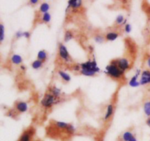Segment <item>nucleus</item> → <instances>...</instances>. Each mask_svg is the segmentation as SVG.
<instances>
[{"label":"nucleus","instance_id":"f3484780","mask_svg":"<svg viewBox=\"0 0 150 141\" xmlns=\"http://www.w3.org/2000/svg\"><path fill=\"white\" fill-rule=\"evenodd\" d=\"M144 111L145 114L150 118V101H147L144 105Z\"/></svg>","mask_w":150,"mask_h":141},{"label":"nucleus","instance_id":"4468645a","mask_svg":"<svg viewBox=\"0 0 150 141\" xmlns=\"http://www.w3.org/2000/svg\"><path fill=\"white\" fill-rule=\"evenodd\" d=\"M58 73H59V75H60V77H61L64 80V81L69 82L70 80H71V78H70V76L67 73H64V72H63V71H61V70H59V71L58 72Z\"/></svg>","mask_w":150,"mask_h":141},{"label":"nucleus","instance_id":"423d86ee","mask_svg":"<svg viewBox=\"0 0 150 141\" xmlns=\"http://www.w3.org/2000/svg\"><path fill=\"white\" fill-rule=\"evenodd\" d=\"M59 56L63 60L66 61H70V56H69V53L67 51V48H66L65 45H62V44H60L59 48Z\"/></svg>","mask_w":150,"mask_h":141},{"label":"nucleus","instance_id":"6ab92c4d","mask_svg":"<svg viewBox=\"0 0 150 141\" xmlns=\"http://www.w3.org/2000/svg\"><path fill=\"white\" fill-rule=\"evenodd\" d=\"M55 125L57 126L58 128L66 130L67 127H68L69 124H67V123H64V122H61V121H57V122L55 123Z\"/></svg>","mask_w":150,"mask_h":141},{"label":"nucleus","instance_id":"c85d7f7f","mask_svg":"<svg viewBox=\"0 0 150 141\" xmlns=\"http://www.w3.org/2000/svg\"><path fill=\"white\" fill-rule=\"evenodd\" d=\"M25 37L26 38H29V36H30V34H29V32H22V37Z\"/></svg>","mask_w":150,"mask_h":141},{"label":"nucleus","instance_id":"a211bd4d","mask_svg":"<svg viewBox=\"0 0 150 141\" xmlns=\"http://www.w3.org/2000/svg\"><path fill=\"white\" fill-rule=\"evenodd\" d=\"M42 66V61H40V60H38V59L34 61L32 64V68L35 69V70H38V69L40 68Z\"/></svg>","mask_w":150,"mask_h":141},{"label":"nucleus","instance_id":"6e6552de","mask_svg":"<svg viewBox=\"0 0 150 141\" xmlns=\"http://www.w3.org/2000/svg\"><path fill=\"white\" fill-rule=\"evenodd\" d=\"M15 107H16V109L20 113L26 112L28 109V105L25 102H17Z\"/></svg>","mask_w":150,"mask_h":141},{"label":"nucleus","instance_id":"393cba45","mask_svg":"<svg viewBox=\"0 0 150 141\" xmlns=\"http://www.w3.org/2000/svg\"><path fill=\"white\" fill-rule=\"evenodd\" d=\"M123 20H124V17L122 15H120V16H117V19H116V23H118V24H121L123 22Z\"/></svg>","mask_w":150,"mask_h":141},{"label":"nucleus","instance_id":"2f4dec72","mask_svg":"<svg viewBox=\"0 0 150 141\" xmlns=\"http://www.w3.org/2000/svg\"><path fill=\"white\" fill-rule=\"evenodd\" d=\"M147 65H148V67L150 68V56H149L147 58Z\"/></svg>","mask_w":150,"mask_h":141},{"label":"nucleus","instance_id":"7c9ffc66","mask_svg":"<svg viewBox=\"0 0 150 141\" xmlns=\"http://www.w3.org/2000/svg\"><path fill=\"white\" fill-rule=\"evenodd\" d=\"M146 13L149 15V16L150 17V4H149V5L146 7Z\"/></svg>","mask_w":150,"mask_h":141},{"label":"nucleus","instance_id":"ddd939ff","mask_svg":"<svg viewBox=\"0 0 150 141\" xmlns=\"http://www.w3.org/2000/svg\"><path fill=\"white\" fill-rule=\"evenodd\" d=\"M119 37V34L116 32H109L105 35V39L108 41H114Z\"/></svg>","mask_w":150,"mask_h":141},{"label":"nucleus","instance_id":"f257e3e1","mask_svg":"<svg viewBox=\"0 0 150 141\" xmlns=\"http://www.w3.org/2000/svg\"><path fill=\"white\" fill-rule=\"evenodd\" d=\"M81 73L86 76H92L96 73L100 71V69L97 67V64L95 61H87L84 64H81Z\"/></svg>","mask_w":150,"mask_h":141},{"label":"nucleus","instance_id":"f8f14e48","mask_svg":"<svg viewBox=\"0 0 150 141\" xmlns=\"http://www.w3.org/2000/svg\"><path fill=\"white\" fill-rule=\"evenodd\" d=\"M133 137H134V135H133L131 132L127 131L123 133L122 136V141H129L131 140Z\"/></svg>","mask_w":150,"mask_h":141},{"label":"nucleus","instance_id":"473e14b6","mask_svg":"<svg viewBox=\"0 0 150 141\" xmlns=\"http://www.w3.org/2000/svg\"><path fill=\"white\" fill-rule=\"evenodd\" d=\"M146 124H147V125L150 127V118H149L147 120H146Z\"/></svg>","mask_w":150,"mask_h":141},{"label":"nucleus","instance_id":"4be33fe9","mask_svg":"<svg viewBox=\"0 0 150 141\" xmlns=\"http://www.w3.org/2000/svg\"><path fill=\"white\" fill-rule=\"evenodd\" d=\"M51 15L49 14L48 13H44L43 16H42V20L43 22H45V23H48V22H50V20H51Z\"/></svg>","mask_w":150,"mask_h":141},{"label":"nucleus","instance_id":"bb28decb","mask_svg":"<svg viewBox=\"0 0 150 141\" xmlns=\"http://www.w3.org/2000/svg\"><path fill=\"white\" fill-rule=\"evenodd\" d=\"M125 31L127 32H130V31H131V26H130V24H126Z\"/></svg>","mask_w":150,"mask_h":141},{"label":"nucleus","instance_id":"dca6fc26","mask_svg":"<svg viewBox=\"0 0 150 141\" xmlns=\"http://www.w3.org/2000/svg\"><path fill=\"white\" fill-rule=\"evenodd\" d=\"M50 9V5L46 2L42 3L40 5V11L42 12V13H48V11Z\"/></svg>","mask_w":150,"mask_h":141},{"label":"nucleus","instance_id":"aec40b11","mask_svg":"<svg viewBox=\"0 0 150 141\" xmlns=\"http://www.w3.org/2000/svg\"><path fill=\"white\" fill-rule=\"evenodd\" d=\"M137 76L138 75H136V76L133 77V78L130 80V83H129L130 86H133V87H136V86H139L140 85V82L137 81Z\"/></svg>","mask_w":150,"mask_h":141},{"label":"nucleus","instance_id":"7ed1b4c3","mask_svg":"<svg viewBox=\"0 0 150 141\" xmlns=\"http://www.w3.org/2000/svg\"><path fill=\"white\" fill-rule=\"evenodd\" d=\"M56 97L51 94H48L45 95V97L41 101V103H42V106L45 107V108H50V107L52 106V105H54Z\"/></svg>","mask_w":150,"mask_h":141},{"label":"nucleus","instance_id":"2eb2a0df","mask_svg":"<svg viewBox=\"0 0 150 141\" xmlns=\"http://www.w3.org/2000/svg\"><path fill=\"white\" fill-rule=\"evenodd\" d=\"M47 54L45 51H40L38 54V59L44 61L46 60Z\"/></svg>","mask_w":150,"mask_h":141},{"label":"nucleus","instance_id":"0eeeda50","mask_svg":"<svg viewBox=\"0 0 150 141\" xmlns=\"http://www.w3.org/2000/svg\"><path fill=\"white\" fill-rule=\"evenodd\" d=\"M150 83V70H144L142 72V76H141L140 84L146 85Z\"/></svg>","mask_w":150,"mask_h":141},{"label":"nucleus","instance_id":"a878e982","mask_svg":"<svg viewBox=\"0 0 150 141\" xmlns=\"http://www.w3.org/2000/svg\"><path fill=\"white\" fill-rule=\"evenodd\" d=\"M60 92H61V91H60V89H58V88H56V87H54L52 90L53 94H54L55 97H58L59 95L60 94Z\"/></svg>","mask_w":150,"mask_h":141},{"label":"nucleus","instance_id":"72a5a7b5","mask_svg":"<svg viewBox=\"0 0 150 141\" xmlns=\"http://www.w3.org/2000/svg\"><path fill=\"white\" fill-rule=\"evenodd\" d=\"M129 141H137V139H136V137H133V138L131 139V140H129Z\"/></svg>","mask_w":150,"mask_h":141},{"label":"nucleus","instance_id":"412c9836","mask_svg":"<svg viewBox=\"0 0 150 141\" xmlns=\"http://www.w3.org/2000/svg\"><path fill=\"white\" fill-rule=\"evenodd\" d=\"M73 37V35L71 32H70V31H67V32H65V35H64V41H65V42H68V41L70 40Z\"/></svg>","mask_w":150,"mask_h":141},{"label":"nucleus","instance_id":"cd10ccee","mask_svg":"<svg viewBox=\"0 0 150 141\" xmlns=\"http://www.w3.org/2000/svg\"><path fill=\"white\" fill-rule=\"evenodd\" d=\"M95 39H96V41L98 42H102L103 41V37L101 36H98L96 37V38H95Z\"/></svg>","mask_w":150,"mask_h":141},{"label":"nucleus","instance_id":"c756f323","mask_svg":"<svg viewBox=\"0 0 150 141\" xmlns=\"http://www.w3.org/2000/svg\"><path fill=\"white\" fill-rule=\"evenodd\" d=\"M38 1H39L38 0H31V1H29V3L32 4H38Z\"/></svg>","mask_w":150,"mask_h":141},{"label":"nucleus","instance_id":"b1692460","mask_svg":"<svg viewBox=\"0 0 150 141\" xmlns=\"http://www.w3.org/2000/svg\"><path fill=\"white\" fill-rule=\"evenodd\" d=\"M0 30H1V35H0V41L2 42L4 40V25L1 23L0 25Z\"/></svg>","mask_w":150,"mask_h":141},{"label":"nucleus","instance_id":"5701e85b","mask_svg":"<svg viewBox=\"0 0 150 141\" xmlns=\"http://www.w3.org/2000/svg\"><path fill=\"white\" fill-rule=\"evenodd\" d=\"M65 131L67 132V133H68V134L73 135V133H75V131H76V130H75L74 127H73V125H71V124H69L68 127H67V130H66Z\"/></svg>","mask_w":150,"mask_h":141},{"label":"nucleus","instance_id":"f03ea898","mask_svg":"<svg viewBox=\"0 0 150 141\" xmlns=\"http://www.w3.org/2000/svg\"><path fill=\"white\" fill-rule=\"evenodd\" d=\"M106 70L107 73L113 78H120L124 73V72L117 65L114 61H113L111 64L106 67Z\"/></svg>","mask_w":150,"mask_h":141},{"label":"nucleus","instance_id":"9b49d317","mask_svg":"<svg viewBox=\"0 0 150 141\" xmlns=\"http://www.w3.org/2000/svg\"><path fill=\"white\" fill-rule=\"evenodd\" d=\"M11 61L14 64L18 65V64H21L22 61H23V59H22L21 56L17 55V54H14V55L11 57Z\"/></svg>","mask_w":150,"mask_h":141},{"label":"nucleus","instance_id":"39448f33","mask_svg":"<svg viewBox=\"0 0 150 141\" xmlns=\"http://www.w3.org/2000/svg\"><path fill=\"white\" fill-rule=\"evenodd\" d=\"M115 63L117 64V65L122 70L123 72L125 71L126 70L129 68V61L127 59L125 58H122L120 59L116 60Z\"/></svg>","mask_w":150,"mask_h":141},{"label":"nucleus","instance_id":"1a4fd4ad","mask_svg":"<svg viewBox=\"0 0 150 141\" xmlns=\"http://www.w3.org/2000/svg\"><path fill=\"white\" fill-rule=\"evenodd\" d=\"M82 1L80 0H70L68 1V7H71L73 9H77L81 7Z\"/></svg>","mask_w":150,"mask_h":141},{"label":"nucleus","instance_id":"20e7f679","mask_svg":"<svg viewBox=\"0 0 150 141\" xmlns=\"http://www.w3.org/2000/svg\"><path fill=\"white\" fill-rule=\"evenodd\" d=\"M34 135V130L29 129L22 133L18 141H32Z\"/></svg>","mask_w":150,"mask_h":141},{"label":"nucleus","instance_id":"9d476101","mask_svg":"<svg viewBox=\"0 0 150 141\" xmlns=\"http://www.w3.org/2000/svg\"><path fill=\"white\" fill-rule=\"evenodd\" d=\"M113 114H114V105L112 104H110V105H108L107 107V111L106 114H105V117H104V119L108 120L112 116Z\"/></svg>","mask_w":150,"mask_h":141}]
</instances>
